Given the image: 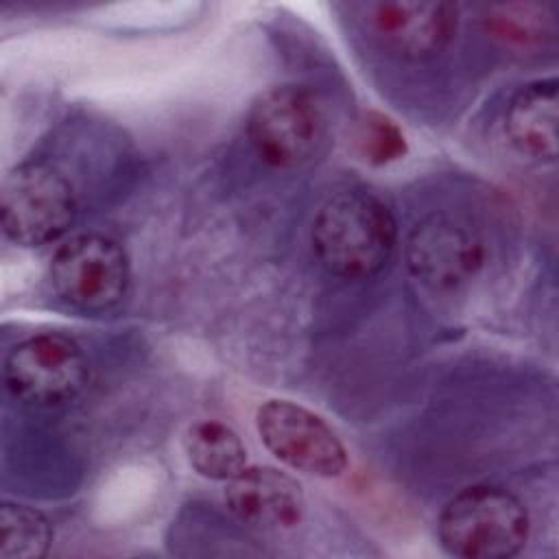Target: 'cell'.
<instances>
[{
  "label": "cell",
  "mask_w": 559,
  "mask_h": 559,
  "mask_svg": "<svg viewBox=\"0 0 559 559\" xmlns=\"http://www.w3.org/2000/svg\"><path fill=\"white\" fill-rule=\"evenodd\" d=\"M487 33L511 46H539L550 37L552 26L537 4H496L485 13Z\"/></svg>",
  "instance_id": "obj_14"
},
{
  "label": "cell",
  "mask_w": 559,
  "mask_h": 559,
  "mask_svg": "<svg viewBox=\"0 0 559 559\" xmlns=\"http://www.w3.org/2000/svg\"><path fill=\"white\" fill-rule=\"evenodd\" d=\"M50 282L61 299L85 312L114 308L129 286V260L118 242L79 234L52 255Z\"/></svg>",
  "instance_id": "obj_6"
},
{
  "label": "cell",
  "mask_w": 559,
  "mask_h": 559,
  "mask_svg": "<svg viewBox=\"0 0 559 559\" xmlns=\"http://www.w3.org/2000/svg\"><path fill=\"white\" fill-rule=\"evenodd\" d=\"M397 240V225L380 197L343 190L330 197L312 223V247L321 264L345 280L378 275Z\"/></svg>",
  "instance_id": "obj_1"
},
{
  "label": "cell",
  "mask_w": 559,
  "mask_h": 559,
  "mask_svg": "<svg viewBox=\"0 0 559 559\" xmlns=\"http://www.w3.org/2000/svg\"><path fill=\"white\" fill-rule=\"evenodd\" d=\"M255 428L264 448L297 472L336 478L347 469V452L336 432L295 402H264L255 413Z\"/></svg>",
  "instance_id": "obj_7"
},
{
  "label": "cell",
  "mask_w": 559,
  "mask_h": 559,
  "mask_svg": "<svg viewBox=\"0 0 559 559\" xmlns=\"http://www.w3.org/2000/svg\"><path fill=\"white\" fill-rule=\"evenodd\" d=\"M183 450L192 469L210 480H231L247 467L240 437L216 419L192 424L183 437Z\"/></svg>",
  "instance_id": "obj_12"
},
{
  "label": "cell",
  "mask_w": 559,
  "mask_h": 559,
  "mask_svg": "<svg viewBox=\"0 0 559 559\" xmlns=\"http://www.w3.org/2000/svg\"><path fill=\"white\" fill-rule=\"evenodd\" d=\"M52 544V526L48 518L17 502L0 507V557L2 559H39Z\"/></svg>",
  "instance_id": "obj_13"
},
{
  "label": "cell",
  "mask_w": 559,
  "mask_h": 559,
  "mask_svg": "<svg viewBox=\"0 0 559 559\" xmlns=\"http://www.w3.org/2000/svg\"><path fill=\"white\" fill-rule=\"evenodd\" d=\"M437 533L452 557L509 559L528 539V513L511 491L476 485L448 500Z\"/></svg>",
  "instance_id": "obj_2"
},
{
  "label": "cell",
  "mask_w": 559,
  "mask_h": 559,
  "mask_svg": "<svg viewBox=\"0 0 559 559\" xmlns=\"http://www.w3.org/2000/svg\"><path fill=\"white\" fill-rule=\"evenodd\" d=\"M373 37L402 59H428L441 52L456 33V7L450 2L391 0L369 11Z\"/></svg>",
  "instance_id": "obj_9"
},
{
  "label": "cell",
  "mask_w": 559,
  "mask_h": 559,
  "mask_svg": "<svg viewBox=\"0 0 559 559\" xmlns=\"http://www.w3.org/2000/svg\"><path fill=\"white\" fill-rule=\"evenodd\" d=\"M4 236L20 247L61 238L76 216L70 181L46 162H24L7 173L0 190Z\"/></svg>",
  "instance_id": "obj_3"
},
{
  "label": "cell",
  "mask_w": 559,
  "mask_h": 559,
  "mask_svg": "<svg viewBox=\"0 0 559 559\" xmlns=\"http://www.w3.org/2000/svg\"><path fill=\"white\" fill-rule=\"evenodd\" d=\"M225 504L242 524L293 528L306 511L301 485L275 467H245L225 487Z\"/></svg>",
  "instance_id": "obj_10"
},
{
  "label": "cell",
  "mask_w": 559,
  "mask_h": 559,
  "mask_svg": "<svg viewBox=\"0 0 559 559\" xmlns=\"http://www.w3.org/2000/svg\"><path fill=\"white\" fill-rule=\"evenodd\" d=\"M325 122L312 92L301 85H273L251 105L247 135L255 153L275 168L306 164L323 140Z\"/></svg>",
  "instance_id": "obj_4"
},
{
  "label": "cell",
  "mask_w": 559,
  "mask_h": 559,
  "mask_svg": "<svg viewBox=\"0 0 559 559\" xmlns=\"http://www.w3.org/2000/svg\"><path fill=\"white\" fill-rule=\"evenodd\" d=\"M83 349L63 334L48 332L17 343L4 360L7 391L28 406H59L87 384Z\"/></svg>",
  "instance_id": "obj_5"
},
{
  "label": "cell",
  "mask_w": 559,
  "mask_h": 559,
  "mask_svg": "<svg viewBox=\"0 0 559 559\" xmlns=\"http://www.w3.org/2000/svg\"><path fill=\"white\" fill-rule=\"evenodd\" d=\"M483 264L480 240L448 216H428L406 240V266L435 290H450L472 280Z\"/></svg>",
  "instance_id": "obj_8"
},
{
  "label": "cell",
  "mask_w": 559,
  "mask_h": 559,
  "mask_svg": "<svg viewBox=\"0 0 559 559\" xmlns=\"http://www.w3.org/2000/svg\"><path fill=\"white\" fill-rule=\"evenodd\" d=\"M356 144L362 159H367L373 166L391 164L404 157L408 151L406 138L397 127V122L376 109L362 116L356 133Z\"/></svg>",
  "instance_id": "obj_15"
},
{
  "label": "cell",
  "mask_w": 559,
  "mask_h": 559,
  "mask_svg": "<svg viewBox=\"0 0 559 559\" xmlns=\"http://www.w3.org/2000/svg\"><path fill=\"white\" fill-rule=\"evenodd\" d=\"M557 81L542 79L522 85L509 100L504 131L509 142L528 157H557Z\"/></svg>",
  "instance_id": "obj_11"
}]
</instances>
